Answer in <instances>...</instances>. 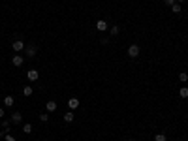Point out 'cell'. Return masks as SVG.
<instances>
[{"instance_id":"cell-24","label":"cell","mask_w":188,"mask_h":141,"mask_svg":"<svg viewBox=\"0 0 188 141\" xmlns=\"http://www.w3.org/2000/svg\"><path fill=\"white\" fill-rule=\"evenodd\" d=\"M177 2H179V4H183V2H186V0H177Z\"/></svg>"},{"instance_id":"cell-9","label":"cell","mask_w":188,"mask_h":141,"mask_svg":"<svg viewBox=\"0 0 188 141\" xmlns=\"http://www.w3.org/2000/svg\"><path fill=\"white\" fill-rule=\"evenodd\" d=\"M25 51H27V55L28 57H34V55H36V45H27V47H25Z\"/></svg>"},{"instance_id":"cell-14","label":"cell","mask_w":188,"mask_h":141,"mask_svg":"<svg viewBox=\"0 0 188 141\" xmlns=\"http://www.w3.org/2000/svg\"><path fill=\"white\" fill-rule=\"evenodd\" d=\"M32 92H34L32 86H25V88H23V94H25V96H32Z\"/></svg>"},{"instance_id":"cell-19","label":"cell","mask_w":188,"mask_h":141,"mask_svg":"<svg viewBox=\"0 0 188 141\" xmlns=\"http://www.w3.org/2000/svg\"><path fill=\"white\" fill-rule=\"evenodd\" d=\"M40 120H41V122H47V120H49V113H41L40 115Z\"/></svg>"},{"instance_id":"cell-10","label":"cell","mask_w":188,"mask_h":141,"mask_svg":"<svg viewBox=\"0 0 188 141\" xmlns=\"http://www.w3.org/2000/svg\"><path fill=\"white\" fill-rule=\"evenodd\" d=\"M13 104H15L13 96H6V98H4V105H6V107H11Z\"/></svg>"},{"instance_id":"cell-5","label":"cell","mask_w":188,"mask_h":141,"mask_svg":"<svg viewBox=\"0 0 188 141\" xmlns=\"http://www.w3.org/2000/svg\"><path fill=\"white\" fill-rule=\"evenodd\" d=\"M23 62H25V59H23L19 53L13 57V59H11V64H13V66H17V68H19V66H23Z\"/></svg>"},{"instance_id":"cell-16","label":"cell","mask_w":188,"mask_h":141,"mask_svg":"<svg viewBox=\"0 0 188 141\" xmlns=\"http://www.w3.org/2000/svg\"><path fill=\"white\" fill-rule=\"evenodd\" d=\"M109 32H111V36H117V34L121 32V28H119V27L115 25V27H111V28H109Z\"/></svg>"},{"instance_id":"cell-4","label":"cell","mask_w":188,"mask_h":141,"mask_svg":"<svg viewBox=\"0 0 188 141\" xmlns=\"http://www.w3.org/2000/svg\"><path fill=\"white\" fill-rule=\"evenodd\" d=\"M45 109H47V113H55V111L58 109L57 102H47V104H45Z\"/></svg>"},{"instance_id":"cell-1","label":"cell","mask_w":188,"mask_h":141,"mask_svg":"<svg viewBox=\"0 0 188 141\" xmlns=\"http://www.w3.org/2000/svg\"><path fill=\"white\" fill-rule=\"evenodd\" d=\"M128 57H132V59H135V57H139V45H130L128 47Z\"/></svg>"},{"instance_id":"cell-11","label":"cell","mask_w":188,"mask_h":141,"mask_svg":"<svg viewBox=\"0 0 188 141\" xmlns=\"http://www.w3.org/2000/svg\"><path fill=\"white\" fill-rule=\"evenodd\" d=\"M73 118H75V115H73L72 111H68V113L64 115V120H66V122H73Z\"/></svg>"},{"instance_id":"cell-8","label":"cell","mask_w":188,"mask_h":141,"mask_svg":"<svg viewBox=\"0 0 188 141\" xmlns=\"http://www.w3.org/2000/svg\"><path fill=\"white\" fill-rule=\"evenodd\" d=\"M68 105H70V109H77V107H79V100H77V98H70V100H68Z\"/></svg>"},{"instance_id":"cell-20","label":"cell","mask_w":188,"mask_h":141,"mask_svg":"<svg viewBox=\"0 0 188 141\" xmlns=\"http://www.w3.org/2000/svg\"><path fill=\"white\" fill-rule=\"evenodd\" d=\"M23 132H25V134H30L32 132V124H25V126H23Z\"/></svg>"},{"instance_id":"cell-22","label":"cell","mask_w":188,"mask_h":141,"mask_svg":"<svg viewBox=\"0 0 188 141\" xmlns=\"http://www.w3.org/2000/svg\"><path fill=\"white\" fill-rule=\"evenodd\" d=\"M6 141H15V139H13L11 136H9V134H6Z\"/></svg>"},{"instance_id":"cell-21","label":"cell","mask_w":188,"mask_h":141,"mask_svg":"<svg viewBox=\"0 0 188 141\" xmlns=\"http://www.w3.org/2000/svg\"><path fill=\"white\" fill-rule=\"evenodd\" d=\"M164 2H166V4L169 6V8H171V6H173V4H177V0H164Z\"/></svg>"},{"instance_id":"cell-2","label":"cell","mask_w":188,"mask_h":141,"mask_svg":"<svg viewBox=\"0 0 188 141\" xmlns=\"http://www.w3.org/2000/svg\"><path fill=\"white\" fill-rule=\"evenodd\" d=\"M11 47H13V51H17V53H21L23 49H25V41H21V40H17V41H13V43H11Z\"/></svg>"},{"instance_id":"cell-7","label":"cell","mask_w":188,"mask_h":141,"mask_svg":"<svg viewBox=\"0 0 188 141\" xmlns=\"http://www.w3.org/2000/svg\"><path fill=\"white\" fill-rule=\"evenodd\" d=\"M96 28H98L100 32H105V30H107V28H109V25L105 23V21H103V19H100L98 23H96Z\"/></svg>"},{"instance_id":"cell-18","label":"cell","mask_w":188,"mask_h":141,"mask_svg":"<svg viewBox=\"0 0 188 141\" xmlns=\"http://www.w3.org/2000/svg\"><path fill=\"white\" fill-rule=\"evenodd\" d=\"M154 141H166V134H156V136H154Z\"/></svg>"},{"instance_id":"cell-6","label":"cell","mask_w":188,"mask_h":141,"mask_svg":"<svg viewBox=\"0 0 188 141\" xmlns=\"http://www.w3.org/2000/svg\"><path fill=\"white\" fill-rule=\"evenodd\" d=\"M9 120H11V124H19L23 120V115L19 113V111H15L13 115H11V118H9Z\"/></svg>"},{"instance_id":"cell-17","label":"cell","mask_w":188,"mask_h":141,"mask_svg":"<svg viewBox=\"0 0 188 141\" xmlns=\"http://www.w3.org/2000/svg\"><path fill=\"white\" fill-rule=\"evenodd\" d=\"M179 79H181L183 83H186V81H188V73H186V72H181V73H179Z\"/></svg>"},{"instance_id":"cell-3","label":"cell","mask_w":188,"mask_h":141,"mask_svg":"<svg viewBox=\"0 0 188 141\" xmlns=\"http://www.w3.org/2000/svg\"><path fill=\"white\" fill-rule=\"evenodd\" d=\"M27 77L30 79V81H38V77H40V72H38V70H28Z\"/></svg>"},{"instance_id":"cell-12","label":"cell","mask_w":188,"mask_h":141,"mask_svg":"<svg viewBox=\"0 0 188 141\" xmlns=\"http://www.w3.org/2000/svg\"><path fill=\"white\" fill-rule=\"evenodd\" d=\"M9 126H11V120H6V118H4V120H2V130H4V132H8Z\"/></svg>"},{"instance_id":"cell-15","label":"cell","mask_w":188,"mask_h":141,"mask_svg":"<svg viewBox=\"0 0 188 141\" xmlns=\"http://www.w3.org/2000/svg\"><path fill=\"white\" fill-rule=\"evenodd\" d=\"M171 11H173V13H181V4H179V2L171 6Z\"/></svg>"},{"instance_id":"cell-23","label":"cell","mask_w":188,"mask_h":141,"mask_svg":"<svg viewBox=\"0 0 188 141\" xmlns=\"http://www.w3.org/2000/svg\"><path fill=\"white\" fill-rule=\"evenodd\" d=\"M4 117V109H2V107H0V118Z\"/></svg>"},{"instance_id":"cell-25","label":"cell","mask_w":188,"mask_h":141,"mask_svg":"<svg viewBox=\"0 0 188 141\" xmlns=\"http://www.w3.org/2000/svg\"><path fill=\"white\" fill-rule=\"evenodd\" d=\"M130 141H135V139H130Z\"/></svg>"},{"instance_id":"cell-13","label":"cell","mask_w":188,"mask_h":141,"mask_svg":"<svg viewBox=\"0 0 188 141\" xmlns=\"http://www.w3.org/2000/svg\"><path fill=\"white\" fill-rule=\"evenodd\" d=\"M179 94H181V98H188V86H181Z\"/></svg>"}]
</instances>
